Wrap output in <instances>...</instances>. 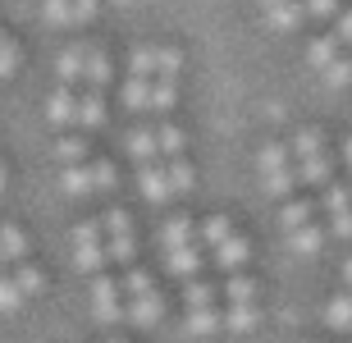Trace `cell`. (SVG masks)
Instances as JSON below:
<instances>
[{
	"label": "cell",
	"instance_id": "cell-1",
	"mask_svg": "<svg viewBox=\"0 0 352 343\" xmlns=\"http://www.w3.org/2000/svg\"><path fill=\"white\" fill-rule=\"evenodd\" d=\"M293 156H298V179L302 184H316L325 188L329 184V151H325V137L316 129H298V137H293Z\"/></svg>",
	"mask_w": 352,
	"mask_h": 343
},
{
	"label": "cell",
	"instance_id": "cell-2",
	"mask_svg": "<svg viewBox=\"0 0 352 343\" xmlns=\"http://www.w3.org/2000/svg\"><path fill=\"white\" fill-rule=\"evenodd\" d=\"M256 170H261L265 197L288 201V192L298 188V170H293V160H288V146H279V142H265V146H261V156H256Z\"/></svg>",
	"mask_w": 352,
	"mask_h": 343
},
{
	"label": "cell",
	"instance_id": "cell-3",
	"mask_svg": "<svg viewBox=\"0 0 352 343\" xmlns=\"http://www.w3.org/2000/svg\"><path fill=\"white\" fill-rule=\"evenodd\" d=\"M69 247H74V265H78V275H105V234L96 220H82V225H74V234H69Z\"/></svg>",
	"mask_w": 352,
	"mask_h": 343
},
{
	"label": "cell",
	"instance_id": "cell-4",
	"mask_svg": "<svg viewBox=\"0 0 352 343\" xmlns=\"http://www.w3.org/2000/svg\"><path fill=\"white\" fill-rule=\"evenodd\" d=\"M183 69V55L174 46H142L133 51V78H146V82H174Z\"/></svg>",
	"mask_w": 352,
	"mask_h": 343
},
{
	"label": "cell",
	"instance_id": "cell-5",
	"mask_svg": "<svg viewBox=\"0 0 352 343\" xmlns=\"http://www.w3.org/2000/svg\"><path fill=\"white\" fill-rule=\"evenodd\" d=\"M91 311L101 325H115V320H129V298L119 289L115 275H96L91 279Z\"/></svg>",
	"mask_w": 352,
	"mask_h": 343
},
{
	"label": "cell",
	"instance_id": "cell-6",
	"mask_svg": "<svg viewBox=\"0 0 352 343\" xmlns=\"http://www.w3.org/2000/svg\"><path fill=\"white\" fill-rule=\"evenodd\" d=\"M210 261L220 265L224 275H243V270H248V261H252V247H248V238H243V234L234 229V234L224 238L220 247H210Z\"/></svg>",
	"mask_w": 352,
	"mask_h": 343
},
{
	"label": "cell",
	"instance_id": "cell-7",
	"mask_svg": "<svg viewBox=\"0 0 352 343\" xmlns=\"http://www.w3.org/2000/svg\"><path fill=\"white\" fill-rule=\"evenodd\" d=\"M129 320L138 325V330H151V325H160V320H165V293L151 289V293H138V298H129Z\"/></svg>",
	"mask_w": 352,
	"mask_h": 343
},
{
	"label": "cell",
	"instance_id": "cell-8",
	"mask_svg": "<svg viewBox=\"0 0 352 343\" xmlns=\"http://www.w3.org/2000/svg\"><path fill=\"white\" fill-rule=\"evenodd\" d=\"M138 192H142V201H151V206H165V201L174 197L165 165H138Z\"/></svg>",
	"mask_w": 352,
	"mask_h": 343
},
{
	"label": "cell",
	"instance_id": "cell-9",
	"mask_svg": "<svg viewBox=\"0 0 352 343\" xmlns=\"http://www.w3.org/2000/svg\"><path fill=\"white\" fill-rule=\"evenodd\" d=\"M201 265H206V252L197 247V243H192V247H174V252H165V270H170L174 279H183V284L201 275Z\"/></svg>",
	"mask_w": 352,
	"mask_h": 343
},
{
	"label": "cell",
	"instance_id": "cell-10",
	"mask_svg": "<svg viewBox=\"0 0 352 343\" xmlns=\"http://www.w3.org/2000/svg\"><path fill=\"white\" fill-rule=\"evenodd\" d=\"M156 243H160V252H174V247H192V243H197V225L188 220V215H170V220L160 225Z\"/></svg>",
	"mask_w": 352,
	"mask_h": 343
},
{
	"label": "cell",
	"instance_id": "cell-11",
	"mask_svg": "<svg viewBox=\"0 0 352 343\" xmlns=\"http://www.w3.org/2000/svg\"><path fill=\"white\" fill-rule=\"evenodd\" d=\"M55 184H60L65 197H91L96 192V184H91V160L87 165H60V179Z\"/></svg>",
	"mask_w": 352,
	"mask_h": 343
},
{
	"label": "cell",
	"instance_id": "cell-12",
	"mask_svg": "<svg viewBox=\"0 0 352 343\" xmlns=\"http://www.w3.org/2000/svg\"><path fill=\"white\" fill-rule=\"evenodd\" d=\"M78 119V96H74V87H60V92L46 101V124H55V129H69Z\"/></svg>",
	"mask_w": 352,
	"mask_h": 343
},
{
	"label": "cell",
	"instance_id": "cell-13",
	"mask_svg": "<svg viewBox=\"0 0 352 343\" xmlns=\"http://www.w3.org/2000/svg\"><path fill=\"white\" fill-rule=\"evenodd\" d=\"M124 151H129L138 165H156V160H160L156 129H133V133H129V142H124Z\"/></svg>",
	"mask_w": 352,
	"mask_h": 343
},
{
	"label": "cell",
	"instance_id": "cell-14",
	"mask_svg": "<svg viewBox=\"0 0 352 343\" xmlns=\"http://www.w3.org/2000/svg\"><path fill=\"white\" fill-rule=\"evenodd\" d=\"M220 325H224V311H220V307H188V334L210 339Z\"/></svg>",
	"mask_w": 352,
	"mask_h": 343
},
{
	"label": "cell",
	"instance_id": "cell-15",
	"mask_svg": "<svg viewBox=\"0 0 352 343\" xmlns=\"http://www.w3.org/2000/svg\"><path fill=\"white\" fill-rule=\"evenodd\" d=\"M110 78H115V74H110L105 51H101V46H91V51H87V65H82V82H87V92H101Z\"/></svg>",
	"mask_w": 352,
	"mask_h": 343
},
{
	"label": "cell",
	"instance_id": "cell-16",
	"mask_svg": "<svg viewBox=\"0 0 352 343\" xmlns=\"http://www.w3.org/2000/svg\"><path fill=\"white\" fill-rule=\"evenodd\" d=\"M10 279L19 284V293H23V298H37V293H46V270H41V265H32V261H19V265L10 270Z\"/></svg>",
	"mask_w": 352,
	"mask_h": 343
},
{
	"label": "cell",
	"instance_id": "cell-17",
	"mask_svg": "<svg viewBox=\"0 0 352 343\" xmlns=\"http://www.w3.org/2000/svg\"><path fill=\"white\" fill-rule=\"evenodd\" d=\"M279 225H284V234H293V229H302V225H316V206L307 197H288L284 211H279Z\"/></svg>",
	"mask_w": 352,
	"mask_h": 343
},
{
	"label": "cell",
	"instance_id": "cell-18",
	"mask_svg": "<svg viewBox=\"0 0 352 343\" xmlns=\"http://www.w3.org/2000/svg\"><path fill=\"white\" fill-rule=\"evenodd\" d=\"M0 256H5V265L28 261V234L19 225H0Z\"/></svg>",
	"mask_w": 352,
	"mask_h": 343
},
{
	"label": "cell",
	"instance_id": "cell-19",
	"mask_svg": "<svg viewBox=\"0 0 352 343\" xmlns=\"http://www.w3.org/2000/svg\"><path fill=\"white\" fill-rule=\"evenodd\" d=\"M105 101H101V92H82L78 96V119H74V124H78V129H105Z\"/></svg>",
	"mask_w": 352,
	"mask_h": 343
},
{
	"label": "cell",
	"instance_id": "cell-20",
	"mask_svg": "<svg viewBox=\"0 0 352 343\" xmlns=\"http://www.w3.org/2000/svg\"><path fill=\"white\" fill-rule=\"evenodd\" d=\"M224 325L234 334H252L256 325H261V307L256 302H234L229 311H224Z\"/></svg>",
	"mask_w": 352,
	"mask_h": 343
},
{
	"label": "cell",
	"instance_id": "cell-21",
	"mask_svg": "<svg viewBox=\"0 0 352 343\" xmlns=\"http://www.w3.org/2000/svg\"><path fill=\"white\" fill-rule=\"evenodd\" d=\"M325 229L320 225H302V229H293V234H288V247L298 252V256H316V252L325 247Z\"/></svg>",
	"mask_w": 352,
	"mask_h": 343
},
{
	"label": "cell",
	"instance_id": "cell-22",
	"mask_svg": "<svg viewBox=\"0 0 352 343\" xmlns=\"http://www.w3.org/2000/svg\"><path fill=\"white\" fill-rule=\"evenodd\" d=\"M265 19H270V27L288 32V27H298L302 19H307V5H302V0H284V5H274V10H265Z\"/></svg>",
	"mask_w": 352,
	"mask_h": 343
},
{
	"label": "cell",
	"instance_id": "cell-23",
	"mask_svg": "<svg viewBox=\"0 0 352 343\" xmlns=\"http://www.w3.org/2000/svg\"><path fill=\"white\" fill-rule=\"evenodd\" d=\"M325 325H329V330H339V334L352 330V293L329 298V307H325Z\"/></svg>",
	"mask_w": 352,
	"mask_h": 343
},
{
	"label": "cell",
	"instance_id": "cell-24",
	"mask_svg": "<svg viewBox=\"0 0 352 343\" xmlns=\"http://www.w3.org/2000/svg\"><path fill=\"white\" fill-rule=\"evenodd\" d=\"M165 174H170V192H174V197H183V192H192V188H197V170L183 156H174L170 165H165Z\"/></svg>",
	"mask_w": 352,
	"mask_h": 343
},
{
	"label": "cell",
	"instance_id": "cell-25",
	"mask_svg": "<svg viewBox=\"0 0 352 343\" xmlns=\"http://www.w3.org/2000/svg\"><path fill=\"white\" fill-rule=\"evenodd\" d=\"M229 234H234V220H229V215H210V220H201V225H197V238L206 243V252L220 247Z\"/></svg>",
	"mask_w": 352,
	"mask_h": 343
},
{
	"label": "cell",
	"instance_id": "cell-26",
	"mask_svg": "<svg viewBox=\"0 0 352 343\" xmlns=\"http://www.w3.org/2000/svg\"><path fill=\"white\" fill-rule=\"evenodd\" d=\"M87 51H91V46H74V51L60 55V82H65V87L82 82V65H87Z\"/></svg>",
	"mask_w": 352,
	"mask_h": 343
},
{
	"label": "cell",
	"instance_id": "cell-27",
	"mask_svg": "<svg viewBox=\"0 0 352 343\" xmlns=\"http://www.w3.org/2000/svg\"><path fill=\"white\" fill-rule=\"evenodd\" d=\"M179 106V87L174 82H151L146 87V110L151 115H165V110H174Z\"/></svg>",
	"mask_w": 352,
	"mask_h": 343
},
{
	"label": "cell",
	"instance_id": "cell-28",
	"mask_svg": "<svg viewBox=\"0 0 352 343\" xmlns=\"http://www.w3.org/2000/svg\"><path fill=\"white\" fill-rule=\"evenodd\" d=\"M87 151H91V146L82 142L78 133H69V137L55 142V160H60V165H87Z\"/></svg>",
	"mask_w": 352,
	"mask_h": 343
},
{
	"label": "cell",
	"instance_id": "cell-29",
	"mask_svg": "<svg viewBox=\"0 0 352 343\" xmlns=\"http://www.w3.org/2000/svg\"><path fill=\"white\" fill-rule=\"evenodd\" d=\"M156 146H160V156H183V146H188V133L179 129V124H160L156 129Z\"/></svg>",
	"mask_w": 352,
	"mask_h": 343
},
{
	"label": "cell",
	"instance_id": "cell-30",
	"mask_svg": "<svg viewBox=\"0 0 352 343\" xmlns=\"http://www.w3.org/2000/svg\"><path fill=\"white\" fill-rule=\"evenodd\" d=\"M224 298L234 302H256V279L252 275H224Z\"/></svg>",
	"mask_w": 352,
	"mask_h": 343
},
{
	"label": "cell",
	"instance_id": "cell-31",
	"mask_svg": "<svg viewBox=\"0 0 352 343\" xmlns=\"http://www.w3.org/2000/svg\"><path fill=\"white\" fill-rule=\"evenodd\" d=\"M96 225H101L105 238H124V234H133V215L124 211V206H110V211H105Z\"/></svg>",
	"mask_w": 352,
	"mask_h": 343
},
{
	"label": "cell",
	"instance_id": "cell-32",
	"mask_svg": "<svg viewBox=\"0 0 352 343\" xmlns=\"http://www.w3.org/2000/svg\"><path fill=\"white\" fill-rule=\"evenodd\" d=\"M133 256H138V238H133V234H124V238H105V261L133 265Z\"/></svg>",
	"mask_w": 352,
	"mask_h": 343
},
{
	"label": "cell",
	"instance_id": "cell-33",
	"mask_svg": "<svg viewBox=\"0 0 352 343\" xmlns=\"http://www.w3.org/2000/svg\"><path fill=\"white\" fill-rule=\"evenodd\" d=\"M339 60V41L334 37H316L311 46H307V65L311 69H325V65H334Z\"/></svg>",
	"mask_w": 352,
	"mask_h": 343
},
{
	"label": "cell",
	"instance_id": "cell-34",
	"mask_svg": "<svg viewBox=\"0 0 352 343\" xmlns=\"http://www.w3.org/2000/svg\"><path fill=\"white\" fill-rule=\"evenodd\" d=\"M215 298H220V293L210 289L206 279H188V284H183V307H215Z\"/></svg>",
	"mask_w": 352,
	"mask_h": 343
},
{
	"label": "cell",
	"instance_id": "cell-35",
	"mask_svg": "<svg viewBox=\"0 0 352 343\" xmlns=\"http://www.w3.org/2000/svg\"><path fill=\"white\" fill-rule=\"evenodd\" d=\"M320 78H325V87H329V92H343V87L352 82V60H343V55H339L334 65H325V69H320Z\"/></svg>",
	"mask_w": 352,
	"mask_h": 343
},
{
	"label": "cell",
	"instance_id": "cell-36",
	"mask_svg": "<svg viewBox=\"0 0 352 343\" xmlns=\"http://www.w3.org/2000/svg\"><path fill=\"white\" fill-rule=\"evenodd\" d=\"M320 206H325V215H339L352 206V188L348 184H325V197H320Z\"/></svg>",
	"mask_w": 352,
	"mask_h": 343
},
{
	"label": "cell",
	"instance_id": "cell-37",
	"mask_svg": "<svg viewBox=\"0 0 352 343\" xmlns=\"http://www.w3.org/2000/svg\"><path fill=\"white\" fill-rule=\"evenodd\" d=\"M23 293H19V284H14L10 275H0V316H14V311H23Z\"/></svg>",
	"mask_w": 352,
	"mask_h": 343
},
{
	"label": "cell",
	"instance_id": "cell-38",
	"mask_svg": "<svg viewBox=\"0 0 352 343\" xmlns=\"http://www.w3.org/2000/svg\"><path fill=\"white\" fill-rule=\"evenodd\" d=\"M91 184H96V192H110L119 184V170L110 160H91Z\"/></svg>",
	"mask_w": 352,
	"mask_h": 343
},
{
	"label": "cell",
	"instance_id": "cell-39",
	"mask_svg": "<svg viewBox=\"0 0 352 343\" xmlns=\"http://www.w3.org/2000/svg\"><path fill=\"white\" fill-rule=\"evenodd\" d=\"M146 87H151L146 78H129L124 82V106L129 110H146Z\"/></svg>",
	"mask_w": 352,
	"mask_h": 343
},
{
	"label": "cell",
	"instance_id": "cell-40",
	"mask_svg": "<svg viewBox=\"0 0 352 343\" xmlns=\"http://www.w3.org/2000/svg\"><path fill=\"white\" fill-rule=\"evenodd\" d=\"M41 14H46V23H55V27L74 23V10H69V0H46V5H41Z\"/></svg>",
	"mask_w": 352,
	"mask_h": 343
},
{
	"label": "cell",
	"instance_id": "cell-41",
	"mask_svg": "<svg viewBox=\"0 0 352 343\" xmlns=\"http://www.w3.org/2000/svg\"><path fill=\"white\" fill-rule=\"evenodd\" d=\"M19 65H23L19 46H14V41H5V46H0V78H14V74H19Z\"/></svg>",
	"mask_w": 352,
	"mask_h": 343
},
{
	"label": "cell",
	"instance_id": "cell-42",
	"mask_svg": "<svg viewBox=\"0 0 352 343\" xmlns=\"http://www.w3.org/2000/svg\"><path fill=\"white\" fill-rule=\"evenodd\" d=\"M325 234L348 243V238H352V206H348V211H339V215H329V229H325Z\"/></svg>",
	"mask_w": 352,
	"mask_h": 343
},
{
	"label": "cell",
	"instance_id": "cell-43",
	"mask_svg": "<svg viewBox=\"0 0 352 343\" xmlns=\"http://www.w3.org/2000/svg\"><path fill=\"white\" fill-rule=\"evenodd\" d=\"M69 10H74V23H87L96 19V0H69Z\"/></svg>",
	"mask_w": 352,
	"mask_h": 343
},
{
	"label": "cell",
	"instance_id": "cell-44",
	"mask_svg": "<svg viewBox=\"0 0 352 343\" xmlns=\"http://www.w3.org/2000/svg\"><path fill=\"white\" fill-rule=\"evenodd\" d=\"M302 5H307V14L325 19V14H334V5H339V0H302Z\"/></svg>",
	"mask_w": 352,
	"mask_h": 343
},
{
	"label": "cell",
	"instance_id": "cell-45",
	"mask_svg": "<svg viewBox=\"0 0 352 343\" xmlns=\"http://www.w3.org/2000/svg\"><path fill=\"white\" fill-rule=\"evenodd\" d=\"M334 41H339V46H343V41H352V10L339 19V32H334Z\"/></svg>",
	"mask_w": 352,
	"mask_h": 343
},
{
	"label": "cell",
	"instance_id": "cell-46",
	"mask_svg": "<svg viewBox=\"0 0 352 343\" xmlns=\"http://www.w3.org/2000/svg\"><path fill=\"white\" fill-rule=\"evenodd\" d=\"M343 279H348V289H352V256L343 261Z\"/></svg>",
	"mask_w": 352,
	"mask_h": 343
},
{
	"label": "cell",
	"instance_id": "cell-47",
	"mask_svg": "<svg viewBox=\"0 0 352 343\" xmlns=\"http://www.w3.org/2000/svg\"><path fill=\"white\" fill-rule=\"evenodd\" d=\"M5 188H10V170H5V165H0V192H5Z\"/></svg>",
	"mask_w": 352,
	"mask_h": 343
},
{
	"label": "cell",
	"instance_id": "cell-48",
	"mask_svg": "<svg viewBox=\"0 0 352 343\" xmlns=\"http://www.w3.org/2000/svg\"><path fill=\"white\" fill-rule=\"evenodd\" d=\"M343 160H348V165H352V137H348V146H343Z\"/></svg>",
	"mask_w": 352,
	"mask_h": 343
},
{
	"label": "cell",
	"instance_id": "cell-49",
	"mask_svg": "<svg viewBox=\"0 0 352 343\" xmlns=\"http://www.w3.org/2000/svg\"><path fill=\"white\" fill-rule=\"evenodd\" d=\"M261 5H265V10H274V5H284V0H261Z\"/></svg>",
	"mask_w": 352,
	"mask_h": 343
},
{
	"label": "cell",
	"instance_id": "cell-50",
	"mask_svg": "<svg viewBox=\"0 0 352 343\" xmlns=\"http://www.w3.org/2000/svg\"><path fill=\"white\" fill-rule=\"evenodd\" d=\"M105 343H129V339H105Z\"/></svg>",
	"mask_w": 352,
	"mask_h": 343
},
{
	"label": "cell",
	"instance_id": "cell-51",
	"mask_svg": "<svg viewBox=\"0 0 352 343\" xmlns=\"http://www.w3.org/2000/svg\"><path fill=\"white\" fill-rule=\"evenodd\" d=\"M115 5H133V0H115Z\"/></svg>",
	"mask_w": 352,
	"mask_h": 343
},
{
	"label": "cell",
	"instance_id": "cell-52",
	"mask_svg": "<svg viewBox=\"0 0 352 343\" xmlns=\"http://www.w3.org/2000/svg\"><path fill=\"white\" fill-rule=\"evenodd\" d=\"M0 46H5V32H0Z\"/></svg>",
	"mask_w": 352,
	"mask_h": 343
},
{
	"label": "cell",
	"instance_id": "cell-53",
	"mask_svg": "<svg viewBox=\"0 0 352 343\" xmlns=\"http://www.w3.org/2000/svg\"><path fill=\"white\" fill-rule=\"evenodd\" d=\"M0 270H5V256H0Z\"/></svg>",
	"mask_w": 352,
	"mask_h": 343
},
{
	"label": "cell",
	"instance_id": "cell-54",
	"mask_svg": "<svg viewBox=\"0 0 352 343\" xmlns=\"http://www.w3.org/2000/svg\"><path fill=\"white\" fill-rule=\"evenodd\" d=\"M348 334H352V330H348Z\"/></svg>",
	"mask_w": 352,
	"mask_h": 343
}]
</instances>
